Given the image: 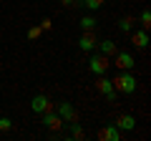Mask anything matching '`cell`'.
I'll list each match as a JSON object with an SVG mask.
<instances>
[{"instance_id":"12","label":"cell","mask_w":151,"mask_h":141,"mask_svg":"<svg viewBox=\"0 0 151 141\" xmlns=\"http://www.w3.org/2000/svg\"><path fill=\"white\" fill-rule=\"evenodd\" d=\"M68 131H70V139H76V141H83V139H86V131H83V126L78 124V119L68 121Z\"/></svg>"},{"instance_id":"6","label":"cell","mask_w":151,"mask_h":141,"mask_svg":"<svg viewBox=\"0 0 151 141\" xmlns=\"http://www.w3.org/2000/svg\"><path fill=\"white\" fill-rule=\"evenodd\" d=\"M96 88H98V93H103V98H106V101H116V88H113L111 78H106V76H98Z\"/></svg>"},{"instance_id":"1","label":"cell","mask_w":151,"mask_h":141,"mask_svg":"<svg viewBox=\"0 0 151 141\" xmlns=\"http://www.w3.org/2000/svg\"><path fill=\"white\" fill-rule=\"evenodd\" d=\"M111 83H113V88L119 93H124V96H131V93H136V76L131 73V70H121V73H116V76L111 78Z\"/></svg>"},{"instance_id":"7","label":"cell","mask_w":151,"mask_h":141,"mask_svg":"<svg viewBox=\"0 0 151 141\" xmlns=\"http://www.w3.org/2000/svg\"><path fill=\"white\" fill-rule=\"evenodd\" d=\"M116 68L119 70H134L136 68V58L131 53H126V50H116Z\"/></svg>"},{"instance_id":"2","label":"cell","mask_w":151,"mask_h":141,"mask_svg":"<svg viewBox=\"0 0 151 141\" xmlns=\"http://www.w3.org/2000/svg\"><path fill=\"white\" fill-rule=\"evenodd\" d=\"M88 68H91L93 76H106V70H108V55L93 53L91 58H88Z\"/></svg>"},{"instance_id":"13","label":"cell","mask_w":151,"mask_h":141,"mask_svg":"<svg viewBox=\"0 0 151 141\" xmlns=\"http://www.w3.org/2000/svg\"><path fill=\"white\" fill-rule=\"evenodd\" d=\"M96 48H98V53H103V55H113V53H116V43L108 40V38H101L96 43Z\"/></svg>"},{"instance_id":"3","label":"cell","mask_w":151,"mask_h":141,"mask_svg":"<svg viewBox=\"0 0 151 141\" xmlns=\"http://www.w3.org/2000/svg\"><path fill=\"white\" fill-rule=\"evenodd\" d=\"M40 124H43L48 131H60V129H63V119H60L53 109H48V111L40 114Z\"/></svg>"},{"instance_id":"18","label":"cell","mask_w":151,"mask_h":141,"mask_svg":"<svg viewBox=\"0 0 151 141\" xmlns=\"http://www.w3.org/2000/svg\"><path fill=\"white\" fill-rule=\"evenodd\" d=\"M10 129H13V121L8 116H0V134H8Z\"/></svg>"},{"instance_id":"9","label":"cell","mask_w":151,"mask_h":141,"mask_svg":"<svg viewBox=\"0 0 151 141\" xmlns=\"http://www.w3.org/2000/svg\"><path fill=\"white\" fill-rule=\"evenodd\" d=\"M98 139L101 141H121V131L116 124H106L101 126V131H98Z\"/></svg>"},{"instance_id":"5","label":"cell","mask_w":151,"mask_h":141,"mask_svg":"<svg viewBox=\"0 0 151 141\" xmlns=\"http://www.w3.org/2000/svg\"><path fill=\"white\" fill-rule=\"evenodd\" d=\"M96 30H83L81 35H78V48L83 50V53H91V50H96Z\"/></svg>"},{"instance_id":"19","label":"cell","mask_w":151,"mask_h":141,"mask_svg":"<svg viewBox=\"0 0 151 141\" xmlns=\"http://www.w3.org/2000/svg\"><path fill=\"white\" fill-rule=\"evenodd\" d=\"M40 33H43V28H40V25H33V28H28V38L38 40V38H40Z\"/></svg>"},{"instance_id":"11","label":"cell","mask_w":151,"mask_h":141,"mask_svg":"<svg viewBox=\"0 0 151 141\" xmlns=\"http://www.w3.org/2000/svg\"><path fill=\"white\" fill-rule=\"evenodd\" d=\"M116 126H119V131H134L136 129V116H131V114L119 116L116 119Z\"/></svg>"},{"instance_id":"14","label":"cell","mask_w":151,"mask_h":141,"mask_svg":"<svg viewBox=\"0 0 151 141\" xmlns=\"http://www.w3.org/2000/svg\"><path fill=\"white\" fill-rule=\"evenodd\" d=\"M116 25H119L121 33H131L136 28V20H134V18H129V15H121L119 20H116Z\"/></svg>"},{"instance_id":"15","label":"cell","mask_w":151,"mask_h":141,"mask_svg":"<svg viewBox=\"0 0 151 141\" xmlns=\"http://www.w3.org/2000/svg\"><path fill=\"white\" fill-rule=\"evenodd\" d=\"M78 23H81V28H83V30H96V25H98L96 15H83Z\"/></svg>"},{"instance_id":"16","label":"cell","mask_w":151,"mask_h":141,"mask_svg":"<svg viewBox=\"0 0 151 141\" xmlns=\"http://www.w3.org/2000/svg\"><path fill=\"white\" fill-rule=\"evenodd\" d=\"M139 25L144 28V30H149V28H151V10H149V8H144V10H141V15H139Z\"/></svg>"},{"instance_id":"8","label":"cell","mask_w":151,"mask_h":141,"mask_svg":"<svg viewBox=\"0 0 151 141\" xmlns=\"http://www.w3.org/2000/svg\"><path fill=\"white\" fill-rule=\"evenodd\" d=\"M55 114L63 119V124H68V121H76L78 116H76V109L70 106L68 101H58V106H55Z\"/></svg>"},{"instance_id":"20","label":"cell","mask_w":151,"mask_h":141,"mask_svg":"<svg viewBox=\"0 0 151 141\" xmlns=\"http://www.w3.org/2000/svg\"><path fill=\"white\" fill-rule=\"evenodd\" d=\"M40 28H43V30H50V28H53V23H50V18H43V20H40Z\"/></svg>"},{"instance_id":"10","label":"cell","mask_w":151,"mask_h":141,"mask_svg":"<svg viewBox=\"0 0 151 141\" xmlns=\"http://www.w3.org/2000/svg\"><path fill=\"white\" fill-rule=\"evenodd\" d=\"M131 43H134L139 50H146L149 48V33H146L144 28H139V30L134 28V30H131Z\"/></svg>"},{"instance_id":"4","label":"cell","mask_w":151,"mask_h":141,"mask_svg":"<svg viewBox=\"0 0 151 141\" xmlns=\"http://www.w3.org/2000/svg\"><path fill=\"white\" fill-rule=\"evenodd\" d=\"M48 109H53V101H50L48 96H43V93H35V96L30 98V111L35 116H40L43 111H48Z\"/></svg>"},{"instance_id":"17","label":"cell","mask_w":151,"mask_h":141,"mask_svg":"<svg viewBox=\"0 0 151 141\" xmlns=\"http://www.w3.org/2000/svg\"><path fill=\"white\" fill-rule=\"evenodd\" d=\"M103 3H106V0H81V5L88 8V10H101Z\"/></svg>"},{"instance_id":"21","label":"cell","mask_w":151,"mask_h":141,"mask_svg":"<svg viewBox=\"0 0 151 141\" xmlns=\"http://www.w3.org/2000/svg\"><path fill=\"white\" fill-rule=\"evenodd\" d=\"M60 3H63L65 8H73V5H76V0H60Z\"/></svg>"}]
</instances>
